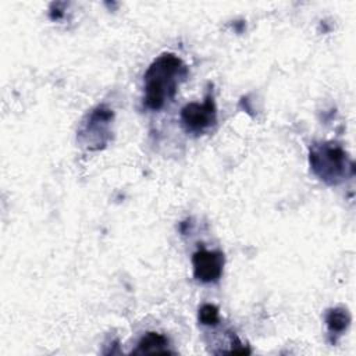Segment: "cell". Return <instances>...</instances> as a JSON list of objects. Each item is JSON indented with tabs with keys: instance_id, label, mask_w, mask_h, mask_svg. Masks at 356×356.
<instances>
[{
	"instance_id": "6da1fadb",
	"label": "cell",
	"mask_w": 356,
	"mask_h": 356,
	"mask_svg": "<svg viewBox=\"0 0 356 356\" xmlns=\"http://www.w3.org/2000/svg\"><path fill=\"white\" fill-rule=\"evenodd\" d=\"M186 75L188 68L179 57L172 53L160 54L145 72L143 104L150 110H160L175 96Z\"/></svg>"
},
{
	"instance_id": "7a4b0ae2",
	"label": "cell",
	"mask_w": 356,
	"mask_h": 356,
	"mask_svg": "<svg viewBox=\"0 0 356 356\" xmlns=\"http://www.w3.org/2000/svg\"><path fill=\"white\" fill-rule=\"evenodd\" d=\"M309 163L313 172L328 185H337L353 174V163L348 159L346 152L332 142L313 145Z\"/></svg>"
},
{
	"instance_id": "3957f363",
	"label": "cell",
	"mask_w": 356,
	"mask_h": 356,
	"mask_svg": "<svg viewBox=\"0 0 356 356\" xmlns=\"http://www.w3.org/2000/svg\"><path fill=\"white\" fill-rule=\"evenodd\" d=\"M216 118H217L216 104L210 93L206 95L203 103H196V102L188 103L181 110L182 125L186 128V131L195 132V134L203 132L204 129L214 125Z\"/></svg>"
},
{
	"instance_id": "277c9868",
	"label": "cell",
	"mask_w": 356,
	"mask_h": 356,
	"mask_svg": "<svg viewBox=\"0 0 356 356\" xmlns=\"http://www.w3.org/2000/svg\"><path fill=\"white\" fill-rule=\"evenodd\" d=\"M193 275L200 282H216L224 268V253L220 250L199 249L192 256Z\"/></svg>"
},
{
	"instance_id": "5b68a950",
	"label": "cell",
	"mask_w": 356,
	"mask_h": 356,
	"mask_svg": "<svg viewBox=\"0 0 356 356\" xmlns=\"http://www.w3.org/2000/svg\"><path fill=\"white\" fill-rule=\"evenodd\" d=\"M113 120V111L103 106H99L88 115V122L85 124L81 135L86 136V142L96 145V149L100 145H104L108 139V124Z\"/></svg>"
},
{
	"instance_id": "8992f818",
	"label": "cell",
	"mask_w": 356,
	"mask_h": 356,
	"mask_svg": "<svg viewBox=\"0 0 356 356\" xmlns=\"http://www.w3.org/2000/svg\"><path fill=\"white\" fill-rule=\"evenodd\" d=\"M135 355H154V353H171L168 349V339L159 332H146L140 341L138 342V346L135 350H132Z\"/></svg>"
},
{
	"instance_id": "52a82bcc",
	"label": "cell",
	"mask_w": 356,
	"mask_h": 356,
	"mask_svg": "<svg viewBox=\"0 0 356 356\" xmlns=\"http://www.w3.org/2000/svg\"><path fill=\"white\" fill-rule=\"evenodd\" d=\"M325 324L331 334H342L350 324V314L343 307H334L327 312Z\"/></svg>"
},
{
	"instance_id": "ba28073f",
	"label": "cell",
	"mask_w": 356,
	"mask_h": 356,
	"mask_svg": "<svg viewBox=\"0 0 356 356\" xmlns=\"http://www.w3.org/2000/svg\"><path fill=\"white\" fill-rule=\"evenodd\" d=\"M220 316L218 309L214 305L206 303L199 309V321L204 325H216L218 324Z\"/></svg>"
}]
</instances>
